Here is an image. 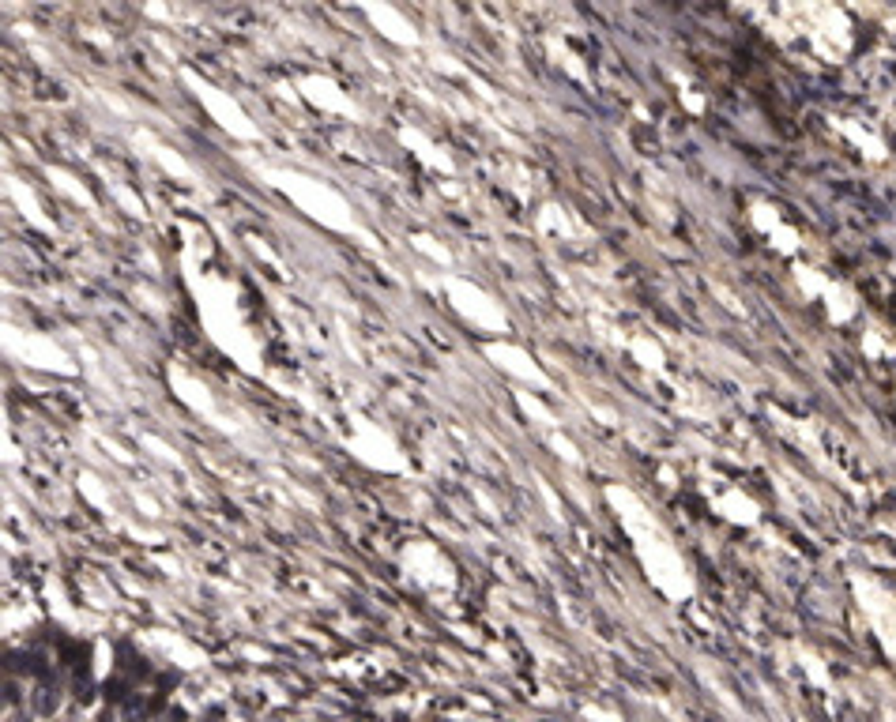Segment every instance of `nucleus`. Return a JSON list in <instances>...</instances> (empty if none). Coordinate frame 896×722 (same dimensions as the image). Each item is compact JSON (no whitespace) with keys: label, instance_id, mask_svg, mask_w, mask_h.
<instances>
[]
</instances>
